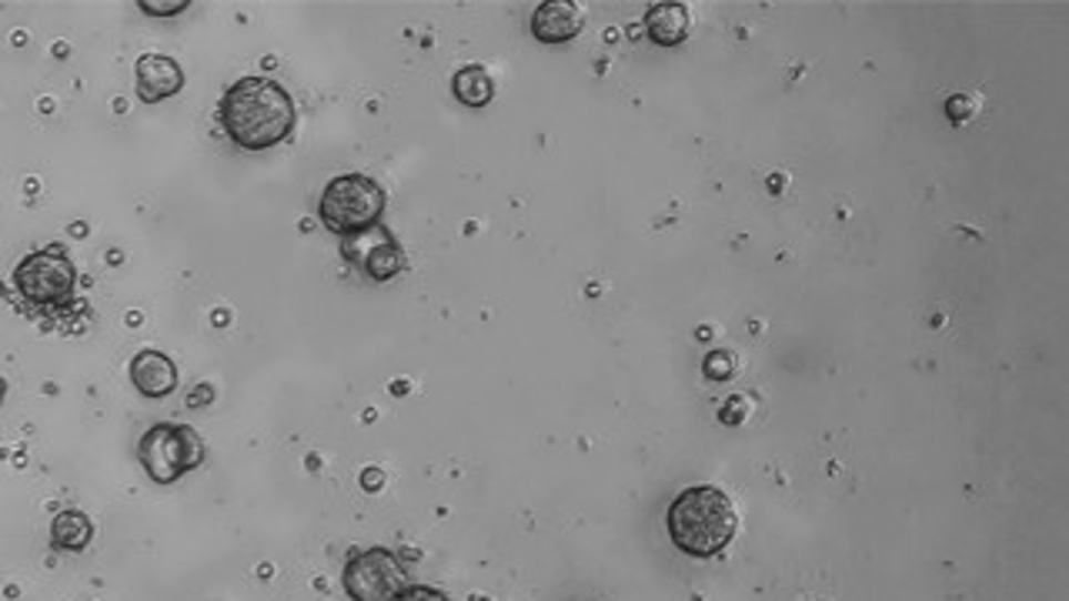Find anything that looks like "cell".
<instances>
[{"label":"cell","instance_id":"obj_11","mask_svg":"<svg viewBox=\"0 0 1069 601\" xmlns=\"http://www.w3.org/2000/svg\"><path fill=\"white\" fill-rule=\"evenodd\" d=\"M689 28H692V18H689V8L685 4H675V0H669V4H655L649 8L645 14V31L655 44L662 48H675L689 38Z\"/></svg>","mask_w":1069,"mask_h":601},{"label":"cell","instance_id":"obj_19","mask_svg":"<svg viewBox=\"0 0 1069 601\" xmlns=\"http://www.w3.org/2000/svg\"><path fill=\"white\" fill-rule=\"evenodd\" d=\"M4 395H8V381L0 378V401H4Z\"/></svg>","mask_w":1069,"mask_h":601},{"label":"cell","instance_id":"obj_2","mask_svg":"<svg viewBox=\"0 0 1069 601\" xmlns=\"http://www.w3.org/2000/svg\"><path fill=\"white\" fill-rule=\"evenodd\" d=\"M669 534L675 541V548H682L685 554L695 558H712L722 548H729V541L735 538L739 528V515L732 498L722 488L712 485H699L682 491L672 505H669Z\"/></svg>","mask_w":1069,"mask_h":601},{"label":"cell","instance_id":"obj_5","mask_svg":"<svg viewBox=\"0 0 1069 601\" xmlns=\"http://www.w3.org/2000/svg\"><path fill=\"white\" fill-rule=\"evenodd\" d=\"M74 284H78V267L61 244H51L44 251H31L14 267V287L21 291L24 300L41 305V308L68 305L74 294Z\"/></svg>","mask_w":1069,"mask_h":601},{"label":"cell","instance_id":"obj_4","mask_svg":"<svg viewBox=\"0 0 1069 601\" xmlns=\"http://www.w3.org/2000/svg\"><path fill=\"white\" fill-rule=\"evenodd\" d=\"M138 458L151 481L174 485L187 471L201 468L204 461V441L191 425H154L141 435Z\"/></svg>","mask_w":1069,"mask_h":601},{"label":"cell","instance_id":"obj_13","mask_svg":"<svg viewBox=\"0 0 1069 601\" xmlns=\"http://www.w3.org/2000/svg\"><path fill=\"white\" fill-rule=\"evenodd\" d=\"M451 91L461 104L468 108H485L491 98H495V84H491V74L481 68V64H468L461 68L455 78H451Z\"/></svg>","mask_w":1069,"mask_h":601},{"label":"cell","instance_id":"obj_15","mask_svg":"<svg viewBox=\"0 0 1069 601\" xmlns=\"http://www.w3.org/2000/svg\"><path fill=\"white\" fill-rule=\"evenodd\" d=\"M391 601H451L445 591H438V588H431V584H408V588H401Z\"/></svg>","mask_w":1069,"mask_h":601},{"label":"cell","instance_id":"obj_6","mask_svg":"<svg viewBox=\"0 0 1069 601\" xmlns=\"http://www.w3.org/2000/svg\"><path fill=\"white\" fill-rule=\"evenodd\" d=\"M401 588H408L405 564L388 548L355 551L345 564V591L355 601H391Z\"/></svg>","mask_w":1069,"mask_h":601},{"label":"cell","instance_id":"obj_10","mask_svg":"<svg viewBox=\"0 0 1069 601\" xmlns=\"http://www.w3.org/2000/svg\"><path fill=\"white\" fill-rule=\"evenodd\" d=\"M131 385L144 398H167L177 388V365L154 348H144L131 361Z\"/></svg>","mask_w":1069,"mask_h":601},{"label":"cell","instance_id":"obj_14","mask_svg":"<svg viewBox=\"0 0 1069 601\" xmlns=\"http://www.w3.org/2000/svg\"><path fill=\"white\" fill-rule=\"evenodd\" d=\"M138 8L144 14H151V18H174V14L187 11L191 4H187V0H141Z\"/></svg>","mask_w":1069,"mask_h":601},{"label":"cell","instance_id":"obj_16","mask_svg":"<svg viewBox=\"0 0 1069 601\" xmlns=\"http://www.w3.org/2000/svg\"><path fill=\"white\" fill-rule=\"evenodd\" d=\"M735 371V365H732V355H725V352H712L709 358H705V375L709 378H729Z\"/></svg>","mask_w":1069,"mask_h":601},{"label":"cell","instance_id":"obj_17","mask_svg":"<svg viewBox=\"0 0 1069 601\" xmlns=\"http://www.w3.org/2000/svg\"><path fill=\"white\" fill-rule=\"evenodd\" d=\"M946 111H949V118H953L956 124H963V118H966V114H969L973 108H969V101H966L963 94H956V98H949Z\"/></svg>","mask_w":1069,"mask_h":601},{"label":"cell","instance_id":"obj_8","mask_svg":"<svg viewBox=\"0 0 1069 601\" xmlns=\"http://www.w3.org/2000/svg\"><path fill=\"white\" fill-rule=\"evenodd\" d=\"M134 78H138V98L144 104H161L184 88V71L167 54H144L134 68Z\"/></svg>","mask_w":1069,"mask_h":601},{"label":"cell","instance_id":"obj_18","mask_svg":"<svg viewBox=\"0 0 1069 601\" xmlns=\"http://www.w3.org/2000/svg\"><path fill=\"white\" fill-rule=\"evenodd\" d=\"M201 388H204L201 395H191V398H187V405H191V408H194V405H204V401H211V385H201Z\"/></svg>","mask_w":1069,"mask_h":601},{"label":"cell","instance_id":"obj_1","mask_svg":"<svg viewBox=\"0 0 1069 601\" xmlns=\"http://www.w3.org/2000/svg\"><path fill=\"white\" fill-rule=\"evenodd\" d=\"M217 121L241 151H267L295 131L298 108L278 81L241 78L224 91Z\"/></svg>","mask_w":1069,"mask_h":601},{"label":"cell","instance_id":"obj_7","mask_svg":"<svg viewBox=\"0 0 1069 601\" xmlns=\"http://www.w3.org/2000/svg\"><path fill=\"white\" fill-rule=\"evenodd\" d=\"M345 261H352L362 274L371 281H391L395 274L405 271V251L395 241V234L381 224H371L358 234H348L342 241Z\"/></svg>","mask_w":1069,"mask_h":601},{"label":"cell","instance_id":"obj_9","mask_svg":"<svg viewBox=\"0 0 1069 601\" xmlns=\"http://www.w3.org/2000/svg\"><path fill=\"white\" fill-rule=\"evenodd\" d=\"M582 24H586V14L572 0H549V4H539L531 14V34L542 44H566L579 38Z\"/></svg>","mask_w":1069,"mask_h":601},{"label":"cell","instance_id":"obj_12","mask_svg":"<svg viewBox=\"0 0 1069 601\" xmlns=\"http://www.w3.org/2000/svg\"><path fill=\"white\" fill-rule=\"evenodd\" d=\"M94 538V524L84 511H58L51 521V548L58 551H84Z\"/></svg>","mask_w":1069,"mask_h":601},{"label":"cell","instance_id":"obj_20","mask_svg":"<svg viewBox=\"0 0 1069 601\" xmlns=\"http://www.w3.org/2000/svg\"><path fill=\"white\" fill-rule=\"evenodd\" d=\"M0 294H4V284H0Z\"/></svg>","mask_w":1069,"mask_h":601},{"label":"cell","instance_id":"obj_3","mask_svg":"<svg viewBox=\"0 0 1069 601\" xmlns=\"http://www.w3.org/2000/svg\"><path fill=\"white\" fill-rule=\"evenodd\" d=\"M381 214H385V191L368 174H338L335 181H328L318 201L322 224L342 237L378 224Z\"/></svg>","mask_w":1069,"mask_h":601}]
</instances>
